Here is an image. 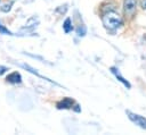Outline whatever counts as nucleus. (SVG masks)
<instances>
[{
	"label": "nucleus",
	"instance_id": "f8f14e48",
	"mask_svg": "<svg viewBox=\"0 0 146 135\" xmlns=\"http://www.w3.org/2000/svg\"><path fill=\"white\" fill-rule=\"evenodd\" d=\"M141 7L144 9H146V0H141Z\"/></svg>",
	"mask_w": 146,
	"mask_h": 135
},
{
	"label": "nucleus",
	"instance_id": "f257e3e1",
	"mask_svg": "<svg viewBox=\"0 0 146 135\" xmlns=\"http://www.w3.org/2000/svg\"><path fill=\"white\" fill-rule=\"evenodd\" d=\"M102 20H103L104 26L107 29H110V31H114V29L119 28L122 25V17L113 8L110 9V10H107V11H105L103 14Z\"/></svg>",
	"mask_w": 146,
	"mask_h": 135
},
{
	"label": "nucleus",
	"instance_id": "7ed1b4c3",
	"mask_svg": "<svg viewBox=\"0 0 146 135\" xmlns=\"http://www.w3.org/2000/svg\"><path fill=\"white\" fill-rule=\"evenodd\" d=\"M136 6H137V0H124V2H123L124 14L127 16L131 17L136 11Z\"/></svg>",
	"mask_w": 146,
	"mask_h": 135
},
{
	"label": "nucleus",
	"instance_id": "1a4fd4ad",
	"mask_svg": "<svg viewBox=\"0 0 146 135\" xmlns=\"http://www.w3.org/2000/svg\"><path fill=\"white\" fill-rule=\"evenodd\" d=\"M0 34H5V35H13V33L6 27L3 26L1 23H0Z\"/></svg>",
	"mask_w": 146,
	"mask_h": 135
},
{
	"label": "nucleus",
	"instance_id": "20e7f679",
	"mask_svg": "<svg viewBox=\"0 0 146 135\" xmlns=\"http://www.w3.org/2000/svg\"><path fill=\"white\" fill-rule=\"evenodd\" d=\"M111 71L114 74V76L117 78V81H120L127 88H130V87H131V84H130V83H129V82H128V81L120 74V70H119L116 67H111Z\"/></svg>",
	"mask_w": 146,
	"mask_h": 135
},
{
	"label": "nucleus",
	"instance_id": "0eeeda50",
	"mask_svg": "<svg viewBox=\"0 0 146 135\" xmlns=\"http://www.w3.org/2000/svg\"><path fill=\"white\" fill-rule=\"evenodd\" d=\"M63 28H64V32L65 33H70L72 29H73V26H72V22L70 18H66L65 22L63 23Z\"/></svg>",
	"mask_w": 146,
	"mask_h": 135
},
{
	"label": "nucleus",
	"instance_id": "39448f33",
	"mask_svg": "<svg viewBox=\"0 0 146 135\" xmlns=\"http://www.w3.org/2000/svg\"><path fill=\"white\" fill-rule=\"evenodd\" d=\"M73 104H74V101L71 98H65L62 101H59L56 104V107H57V109H71V108H73Z\"/></svg>",
	"mask_w": 146,
	"mask_h": 135
},
{
	"label": "nucleus",
	"instance_id": "9d476101",
	"mask_svg": "<svg viewBox=\"0 0 146 135\" xmlns=\"http://www.w3.org/2000/svg\"><path fill=\"white\" fill-rule=\"evenodd\" d=\"M10 6H11V3H9V5H5V6L1 8V10H2V11H9V10H10Z\"/></svg>",
	"mask_w": 146,
	"mask_h": 135
},
{
	"label": "nucleus",
	"instance_id": "9b49d317",
	"mask_svg": "<svg viewBox=\"0 0 146 135\" xmlns=\"http://www.w3.org/2000/svg\"><path fill=\"white\" fill-rule=\"evenodd\" d=\"M8 69H7V67H5V66H0V75H2L3 73H6Z\"/></svg>",
	"mask_w": 146,
	"mask_h": 135
},
{
	"label": "nucleus",
	"instance_id": "f03ea898",
	"mask_svg": "<svg viewBox=\"0 0 146 135\" xmlns=\"http://www.w3.org/2000/svg\"><path fill=\"white\" fill-rule=\"evenodd\" d=\"M125 113H127L128 118H129L135 125L139 126V127L143 128V129H146V118H145V117H143V116H140V115H137V113H133V112H131V111H129V110H127Z\"/></svg>",
	"mask_w": 146,
	"mask_h": 135
},
{
	"label": "nucleus",
	"instance_id": "6e6552de",
	"mask_svg": "<svg viewBox=\"0 0 146 135\" xmlns=\"http://www.w3.org/2000/svg\"><path fill=\"white\" fill-rule=\"evenodd\" d=\"M87 33V27L84 25H79L78 28H76V34L79 36H84Z\"/></svg>",
	"mask_w": 146,
	"mask_h": 135
},
{
	"label": "nucleus",
	"instance_id": "423d86ee",
	"mask_svg": "<svg viewBox=\"0 0 146 135\" xmlns=\"http://www.w3.org/2000/svg\"><path fill=\"white\" fill-rule=\"evenodd\" d=\"M6 79H7V82H9L11 84H19L22 82V76L18 71H13L9 75H7Z\"/></svg>",
	"mask_w": 146,
	"mask_h": 135
}]
</instances>
